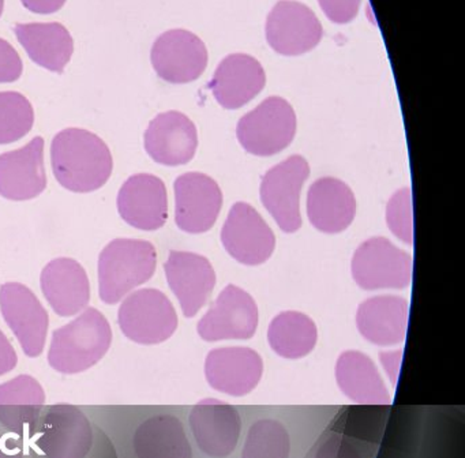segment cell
I'll return each mask as SVG.
<instances>
[{
    "mask_svg": "<svg viewBox=\"0 0 465 458\" xmlns=\"http://www.w3.org/2000/svg\"><path fill=\"white\" fill-rule=\"evenodd\" d=\"M265 84V70L255 57L232 54L222 60L209 87L223 108L238 109L260 95Z\"/></svg>",
    "mask_w": 465,
    "mask_h": 458,
    "instance_id": "cell-22",
    "label": "cell"
},
{
    "mask_svg": "<svg viewBox=\"0 0 465 458\" xmlns=\"http://www.w3.org/2000/svg\"><path fill=\"white\" fill-rule=\"evenodd\" d=\"M175 223L187 234L208 232L223 206L220 185L208 174L189 172L175 180Z\"/></svg>",
    "mask_w": 465,
    "mask_h": 458,
    "instance_id": "cell-14",
    "label": "cell"
},
{
    "mask_svg": "<svg viewBox=\"0 0 465 458\" xmlns=\"http://www.w3.org/2000/svg\"><path fill=\"white\" fill-rule=\"evenodd\" d=\"M143 142L146 153L157 164L184 165L194 158L197 152V127L182 112H164L149 123Z\"/></svg>",
    "mask_w": 465,
    "mask_h": 458,
    "instance_id": "cell-20",
    "label": "cell"
},
{
    "mask_svg": "<svg viewBox=\"0 0 465 458\" xmlns=\"http://www.w3.org/2000/svg\"><path fill=\"white\" fill-rule=\"evenodd\" d=\"M309 176L306 158L291 155L262 177L261 201L285 234H293L302 226L301 191Z\"/></svg>",
    "mask_w": 465,
    "mask_h": 458,
    "instance_id": "cell-7",
    "label": "cell"
},
{
    "mask_svg": "<svg viewBox=\"0 0 465 458\" xmlns=\"http://www.w3.org/2000/svg\"><path fill=\"white\" fill-rule=\"evenodd\" d=\"M94 443L88 417L74 405L51 406L37 438V446L47 458H85Z\"/></svg>",
    "mask_w": 465,
    "mask_h": 458,
    "instance_id": "cell-15",
    "label": "cell"
},
{
    "mask_svg": "<svg viewBox=\"0 0 465 458\" xmlns=\"http://www.w3.org/2000/svg\"><path fill=\"white\" fill-rule=\"evenodd\" d=\"M258 322L260 313L252 294L231 284L198 322L197 332L208 343L249 340L257 332Z\"/></svg>",
    "mask_w": 465,
    "mask_h": 458,
    "instance_id": "cell-9",
    "label": "cell"
},
{
    "mask_svg": "<svg viewBox=\"0 0 465 458\" xmlns=\"http://www.w3.org/2000/svg\"><path fill=\"white\" fill-rule=\"evenodd\" d=\"M111 344L110 322L99 310L91 307L53 333L48 363L54 370L66 375L84 373L107 354Z\"/></svg>",
    "mask_w": 465,
    "mask_h": 458,
    "instance_id": "cell-2",
    "label": "cell"
},
{
    "mask_svg": "<svg viewBox=\"0 0 465 458\" xmlns=\"http://www.w3.org/2000/svg\"><path fill=\"white\" fill-rule=\"evenodd\" d=\"M296 114L284 98L263 100L238 123L236 135L250 154L268 157L290 146L295 138Z\"/></svg>",
    "mask_w": 465,
    "mask_h": 458,
    "instance_id": "cell-4",
    "label": "cell"
},
{
    "mask_svg": "<svg viewBox=\"0 0 465 458\" xmlns=\"http://www.w3.org/2000/svg\"><path fill=\"white\" fill-rule=\"evenodd\" d=\"M157 266L156 247L140 239H115L99 256L100 299L116 304L122 297L153 277Z\"/></svg>",
    "mask_w": 465,
    "mask_h": 458,
    "instance_id": "cell-3",
    "label": "cell"
},
{
    "mask_svg": "<svg viewBox=\"0 0 465 458\" xmlns=\"http://www.w3.org/2000/svg\"><path fill=\"white\" fill-rule=\"evenodd\" d=\"M290 433L282 423L261 419L252 423L244 438L242 458H290Z\"/></svg>",
    "mask_w": 465,
    "mask_h": 458,
    "instance_id": "cell-30",
    "label": "cell"
},
{
    "mask_svg": "<svg viewBox=\"0 0 465 458\" xmlns=\"http://www.w3.org/2000/svg\"><path fill=\"white\" fill-rule=\"evenodd\" d=\"M222 242L236 261L257 266L271 258L276 247V236L271 226L252 204H233L222 231Z\"/></svg>",
    "mask_w": 465,
    "mask_h": 458,
    "instance_id": "cell-13",
    "label": "cell"
},
{
    "mask_svg": "<svg viewBox=\"0 0 465 458\" xmlns=\"http://www.w3.org/2000/svg\"><path fill=\"white\" fill-rule=\"evenodd\" d=\"M47 187L45 139L35 136L28 144L0 154V195L10 201H31Z\"/></svg>",
    "mask_w": 465,
    "mask_h": 458,
    "instance_id": "cell-19",
    "label": "cell"
},
{
    "mask_svg": "<svg viewBox=\"0 0 465 458\" xmlns=\"http://www.w3.org/2000/svg\"><path fill=\"white\" fill-rule=\"evenodd\" d=\"M40 286L45 299L59 316L77 315L91 302V283L80 262L54 259L43 269Z\"/></svg>",
    "mask_w": 465,
    "mask_h": 458,
    "instance_id": "cell-21",
    "label": "cell"
},
{
    "mask_svg": "<svg viewBox=\"0 0 465 458\" xmlns=\"http://www.w3.org/2000/svg\"><path fill=\"white\" fill-rule=\"evenodd\" d=\"M134 450L138 458H193L183 424L173 414L143 422L135 431Z\"/></svg>",
    "mask_w": 465,
    "mask_h": 458,
    "instance_id": "cell-27",
    "label": "cell"
},
{
    "mask_svg": "<svg viewBox=\"0 0 465 458\" xmlns=\"http://www.w3.org/2000/svg\"><path fill=\"white\" fill-rule=\"evenodd\" d=\"M262 357L246 346H228L209 352L205 376L212 389L231 397H244L260 384Z\"/></svg>",
    "mask_w": 465,
    "mask_h": 458,
    "instance_id": "cell-16",
    "label": "cell"
},
{
    "mask_svg": "<svg viewBox=\"0 0 465 458\" xmlns=\"http://www.w3.org/2000/svg\"><path fill=\"white\" fill-rule=\"evenodd\" d=\"M151 60L163 81L189 84L205 71L208 49L203 41L189 30H168L154 41Z\"/></svg>",
    "mask_w": 465,
    "mask_h": 458,
    "instance_id": "cell-10",
    "label": "cell"
},
{
    "mask_svg": "<svg viewBox=\"0 0 465 458\" xmlns=\"http://www.w3.org/2000/svg\"><path fill=\"white\" fill-rule=\"evenodd\" d=\"M318 330L312 318L298 311H285L272 321L268 330L271 348L284 359H302L312 353Z\"/></svg>",
    "mask_w": 465,
    "mask_h": 458,
    "instance_id": "cell-29",
    "label": "cell"
},
{
    "mask_svg": "<svg viewBox=\"0 0 465 458\" xmlns=\"http://www.w3.org/2000/svg\"><path fill=\"white\" fill-rule=\"evenodd\" d=\"M15 35L36 65L62 74L74 54V40L59 22L17 24Z\"/></svg>",
    "mask_w": 465,
    "mask_h": 458,
    "instance_id": "cell-25",
    "label": "cell"
},
{
    "mask_svg": "<svg viewBox=\"0 0 465 458\" xmlns=\"http://www.w3.org/2000/svg\"><path fill=\"white\" fill-rule=\"evenodd\" d=\"M325 15L334 24H348L358 15L361 0H318Z\"/></svg>",
    "mask_w": 465,
    "mask_h": 458,
    "instance_id": "cell-34",
    "label": "cell"
},
{
    "mask_svg": "<svg viewBox=\"0 0 465 458\" xmlns=\"http://www.w3.org/2000/svg\"><path fill=\"white\" fill-rule=\"evenodd\" d=\"M164 270L168 285L178 297L184 316L197 315L216 285V273L209 259L200 254L171 251Z\"/></svg>",
    "mask_w": 465,
    "mask_h": 458,
    "instance_id": "cell-18",
    "label": "cell"
},
{
    "mask_svg": "<svg viewBox=\"0 0 465 458\" xmlns=\"http://www.w3.org/2000/svg\"><path fill=\"white\" fill-rule=\"evenodd\" d=\"M18 364L17 352L2 330H0V376L9 373Z\"/></svg>",
    "mask_w": 465,
    "mask_h": 458,
    "instance_id": "cell-36",
    "label": "cell"
},
{
    "mask_svg": "<svg viewBox=\"0 0 465 458\" xmlns=\"http://www.w3.org/2000/svg\"><path fill=\"white\" fill-rule=\"evenodd\" d=\"M0 311L24 353L39 357L45 351L50 316L31 288L20 283L0 286Z\"/></svg>",
    "mask_w": 465,
    "mask_h": 458,
    "instance_id": "cell-8",
    "label": "cell"
},
{
    "mask_svg": "<svg viewBox=\"0 0 465 458\" xmlns=\"http://www.w3.org/2000/svg\"><path fill=\"white\" fill-rule=\"evenodd\" d=\"M24 7L35 14H54L64 7L67 0H21Z\"/></svg>",
    "mask_w": 465,
    "mask_h": 458,
    "instance_id": "cell-37",
    "label": "cell"
},
{
    "mask_svg": "<svg viewBox=\"0 0 465 458\" xmlns=\"http://www.w3.org/2000/svg\"><path fill=\"white\" fill-rule=\"evenodd\" d=\"M45 403V389L34 376L18 375L0 384V423L12 430L36 422Z\"/></svg>",
    "mask_w": 465,
    "mask_h": 458,
    "instance_id": "cell-28",
    "label": "cell"
},
{
    "mask_svg": "<svg viewBox=\"0 0 465 458\" xmlns=\"http://www.w3.org/2000/svg\"><path fill=\"white\" fill-rule=\"evenodd\" d=\"M189 423L198 449L208 457L225 458L238 447L242 417L235 406L205 398L193 406Z\"/></svg>",
    "mask_w": 465,
    "mask_h": 458,
    "instance_id": "cell-12",
    "label": "cell"
},
{
    "mask_svg": "<svg viewBox=\"0 0 465 458\" xmlns=\"http://www.w3.org/2000/svg\"><path fill=\"white\" fill-rule=\"evenodd\" d=\"M118 324L129 340L141 345H156L173 337L178 315L167 294L143 288L124 299L118 311Z\"/></svg>",
    "mask_w": 465,
    "mask_h": 458,
    "instance_id": "cell-5",
    "label": "cell"
},
{
    "mask_svg": "<svg viewBox=\"0 0 465 458\" xmlns=\"http://www.w3.org/2000/svg\"><path fill=\"white\" fill-rule=\"evenodd\" d=\"M266 40L277 54L298 56L322 38V25L312 10L295 0H280L266 19Z\"/></svg>",
    "mask_w": 465,
    "mask_h": 458,
    "instance_id": "cell-11",
    "label": "cell"
},
{
    "mask_svg": "<svg viewBox=\"0 0 465 458\" xmlns=\"http://www.w3.org/2000/svg\"><path fill=\"white\" fill-rule=\"evenodd\" d=\"M407 300L391 294L364 300L356 314L359 332L374 345L401 344L407 334Z\"/></svg>",
    "mask_w": 465,
    "mask_h": 458,
    "instance_id": "cell-24",
    "label": "cell"
},
{
    "mask_svg": "<svg viewBox=\"0 0 465 458\" xmlns=\"http://www.w3.org/2000/svg\"><path fill=\"white\" fill-rule=\"evenodd\" d=\"M116 206L124 223L141 231H157L167 223V187L154 174H133L119 190Z\"/></svg>",
    "mask_w": 465,
    "mask_h": 458,
    "instance_id": "cell-17",
    "label": "cell"
},
{
    "mask_svg": "<svg viewBox=\"0 0 465 458\" xmlns=\"http://www.w3.org/2000/svg\"><path fill=\"white\" fill-rule=\"evenodd\" d=\"M336 381L342 394L363 405H388L391 398L375 363L359 351L340 354Z\"/></svg>",
    "mask_w": 465,
    "mask_h": 458,
    "instance_id": "cell-26",
    "label": "cell"
},
{
    "mask_svg": "<svg viewBox=\"0 0 465 458\" xmlns=\"http://www.w3.org/2000/svg\"><path fill=\"white\" fill-rule=\"evenodd\" d=\"M356 199L350 185L336 177H321L307 195L310 223L323 234H340L352 224Z\"/></svg>",
    "mask_w": 465,
    "mask_h": 458,
    "instance_id": "cell-23",
    "label": "cell"
},
{
    "mask_svg": "<svg viewBox=\"0 0 465 458\" xmlns=\"http://www.w3.org/2000/svg\"><path fill=\"white\" fill-rule=\"evenodd\" d=\"M51 165L62 187L86 194L99 190L108 182L114 171V158L99 135L70 127L54 136Z\"/></svg>",
    "mask_w": 465,
    "mask_h": 458,
    "instance_id": "cell-1",
    "label": "cell"
},
{
    "mask_svg": "<svg viewBox=\"0 0 465 458\" xmlns=\"http://www.w3.org/2000/svg\"><path fill=\"white\" fill-rule=\"evenodd\" d=\"M315 458H361L355 447L341 436H331L318 450Z\"/></svg>",
    "mask_w": 465,
    "mask_h": 458,
    "instance_id": "cell-35",
    "label": "cell"
},
{
    "mask_svg": "<svg viewBox=\"0 0 465 458\" xmlns=\"http://www.w3.org/2000/svg\"><path fill=\"white\" fill-rule=\"evenodd\" d=\"M412 270V256L386 237H371L353 254V280L366 291L408 288Z\"/></svg>",
    "mask_w": 465,
    "mask_h": 458,
    "instance_id": "cell-6",
    "label": "cell"
},
{
    "mask_svg": "<svg viewBox=\"0 0 465 458\" xmlns=\"http://www.w3.org/2000/svg\"><path fill=\"white\" fill-rule=\"evenodd\" d=\"M386 223L393 232L394 236L399 237L407 244L413 242V213L412 193L405 187L397 191L386 207Z\"/></svg>",
    "mask_w": 465,
    "mask_h": 458,
    "instance_id": "cell-32",
    "label": "cell"
},
{
    "mask_svg": "<svg viewBox=\"0 0 465 458\" xmlns=\"http://www.w3.org/2000/svg\"><path fill=\"white\" fill-rule=\"evenodd\" d=\"M4 8H5V0H0V16H2V14H4Z\"/></svg>",
    "mask_w": 465,
    "mask_h": 458,
    "instance_id": "cell-39",
    "label": "cell"
},
{
    "mask_svg": "<svg viewBox=\"0 0 465 458\" xmlns=\"http://www.w3.org/2000/svg\"><path fill=\"white\" fill-rule=\"evenodd\" d=\"M24 63L17 49L0 38V84L18 81L23 75Z\"/></svg>",
    "mask_w": 465,
    "mask_h": 458,
    "instance_id": "cell-33",
    "label": "cell"
},
{
    "mask_svg": "<svg viewBox=\"0 0 465 458\" xmlns=\"http://www.w3.org/2000/svg\"><path fill=\"white\" fill-rule=\"evenodd\" d=\"M382 359L383 367H385L386 373L391 376L393 384H396L397 373L400 370V363H401V351L397 352H386L381 356Z\"/></svg>",
    "mask_w": 465,
    "mask_h": 458,
    "instance_id": "cell-38",
    "label": "cell"
},
{
    "mask_svg": "<svg viewBox=\"0 0 465 458\" xmlns=\"http://www.w3.org/2000/svg\"><path fill=\"white\" fill-rule=\"evenodd\" d=\"M35 124L31 101L18 92H0V144H9L28 135Z\"/></svg>",
    "mask_w": 465,
    "mask_h": 458,
    "instance_id": "cell-31",
    "label": "cell"
}]
</instances>
